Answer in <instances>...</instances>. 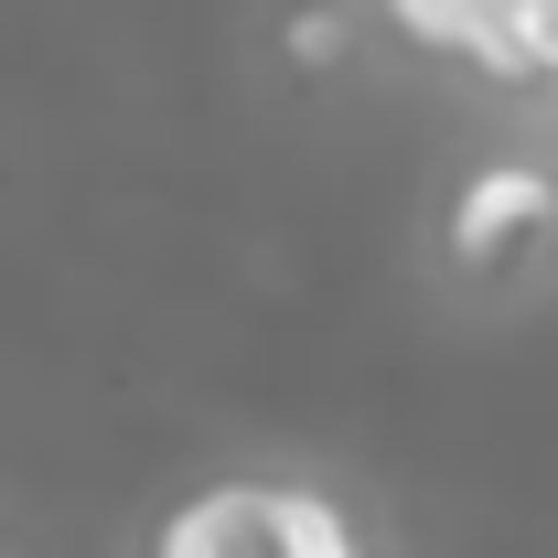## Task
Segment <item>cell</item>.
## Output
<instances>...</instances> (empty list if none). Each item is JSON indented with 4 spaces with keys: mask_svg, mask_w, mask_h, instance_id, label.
I'll return each instance as SVG.
<instances>
[{
    "mask_svg": "<svg viewBox=\"0 0 558 558\" xmlns=\"http://www.w3.org/2000/svg\"><path fill=\"white\" fill-rule=\"evenodd\" d=\"M150 558H279V484L183 494V505L150 526Z\"/></svg>",
    "mask_w": 558,
    "mask_h": 558,
    "instance_id": "7a4b0ae2",
    "label": "cell"
},
{
    "mask_svg": "<svg viewBox=\"0 0 558 558\" xmlns=\"http://www.w3.org/2000/svg\"><path fill=\"white\" fill-rule=\"evenodd\" d=\"M515 44H526V86L558 97V0H515Z\"/></svg>",
    "mask_w": 558,
    "mask_h": 558,
    "instance_id": "5b68a950",
    "label": "cell"
},
{
    "mask_svg": "<svg viewBox=\"0 0 558 558\" xmlns=\"http://www.w3.org/2000/svg\"><path fill=\"white\" fill-rule=\"evenodd\" d=\"M279 558H365V537L323 484H279Z\"/></svg>",
    "mask_w": 558,
    "mask_h": 558,
    "instance_id": "3957f363",
    "label": "cell"
},
{
    "mask_svg": "<svg viewBox=\"0 0 558 558\" xmlns=\"http://www.w3.org/2000/svg\"><path fill=\"white\" fill-rule=\"evenodd\" d=\"M279 54H290L301 75H333V65L354 54V22H344V0H301V11L279 22Z\"/></svg>",
    "mask_w": 558,
    "mask_h": 558,
    "instance_id": "277c9868",
    "label": "cell"
},
{
    "mask_svg": "<svg viewBox=\"0 0 558 558\" xmlns=\"http://www.w3.org/2000/svg\"><path fill=\"white\" fill-rule=\"evenodd\" d=\"M548 236H558V172H548V161H526V150L473 161L462 194H451V215H440V258H451L462 279L526 269Z\"/></svg>",
    "mask_w": 558,
    "mask_h": 558,
    "instance_id": "6da1fadb",
    "label": "cell"
}]
</instances>
